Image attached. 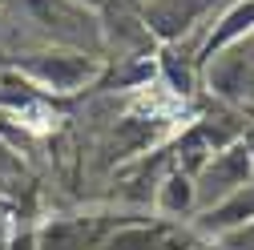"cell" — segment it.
<instances>
[{
	"label": "cell",
	"mask_w": 254,
	"mask_h": 250,
	"mask_svg": "<svg viewBox=\"0 0 254 250\" xmlns=\"http://www.w3.org/2000/svg\"><path fill=\"white\" fill-rule=\"evenodd\" d=\"M0 65L24 73L33 85H41L45 93H53V97H73V93L93 89V85L105 77V61L101 57L81 53V49H61V45L4 57Z\"/></svg>",
	"instance_id": "6da1fadb"
},
{
	"label": "cell",
	"mask_w": 254,
	"mask_h": 250,
	"mask_svg": "<svg viewBox=\"0 0 254 250\" xmlns=\"http://www.w3.org/2000/svg\"><path fill=\"white\" fill-rule=\"evenodd\" d=\"M41 33L61 49H81L101 57L105 49V20L81 0H12Z\"/></svg>",
	"instance_id": "7a4b0ae2"
},
{
	"label": "cell",
	"mask_w": 254,
	"mask_h": 250,
	"mask_svg": "<svg viewBox=\"0 0 254 250\" xmlns=\"http://www.w3.org/2000/svg\"><path fill=\"white\" fill-rule=\"evenodd\" d=\"M250 153L254 149L246 141H230L226 149H218L214 158L198 170V198L222 202V198H230L234 190L250 186V174H254V158Z\"/></svg>",
	"instance_id": "3957f363"
},
{
	"label": "cell",
	"mask_w": 254,
	"mask_h": 250,
	"mask_svg": "<svg viewBox=\"0 0 254 250\" xmlns=\"http://www.w3.org/2000/svg\"><path fill=\"white\" fill-rule=\"evenodd\" d=\"M210 8H214V0H149V4H141V28L162 45H174Z\"/></svg>",
	"instance_id": "277c9868"
},
{
	"label": "cell",
	"mask_w": 254,
	"mask_h": 250,
	"mask_svg": "<svg viewBox=\"0 0 254 250\" xmlns=\"http://www.w3.org/2000/svg\"><path fill=\"white\" fill-rule=\"evenodd\" d=\"M250 33H254V0H234V4L210 24V33H206V41L198 49V65H210L214 57H222L226 49H234Z\"/></svg>",
	"instance_id": "5b68a950"
},
{
	"label": "cell",
	"mask_w": 254,
	"mask_h": 250,
	"mask_svg": "<svg viewBox=\"0 0 254 250\" xmlns=\"http://www.w3.org/2000/svg\"><path fill=\"white\" fill-rule=\"evenodd\" d=\"M246 222H254V186H242V190H234L230 198L214 202L198 218V230L202 234H230V230H238Z\"/></svg>",
	"instance_id": "8992f818"
},
{
	"label": "cell",
	"mask_w": 254,
	"mask_h": 250,
	"mask_svg": "<svg viewBox=\"0 0 254 250\" xmlns=\"http://www.w3.org/2000/svg\"><path fill=\"white\" fill-rule=\"evenodd\" d=\"M210 89L218 97H230V101L246 97V89H250V57L238 53V45L210 61Z\"/></svg>",
	"instance_id": "52a82bcc"
},
{
	"label": "cell",
	"mask_w": 254,
	"mask_h": 250,
	"mask_svg": "<svg viewBox=\"0 0 254 250\" xmlns=\"http://www.w3.org/2000/svg\"><path fill=\"white\" fill-rule=\"evenodd\" d=\"M194 202H198L194 178H190L186 170H170L162 178V186H157V210H162L166 218H182V214L194 210Z\"/></svg>",
	"instance_id": "ba28073f"
},
{
	"label": "cell",
	"mask_w": 254,
	"mask_h": 250,
	"mask_svg": "<svg viewBox=\"0 0 254 250\" xmlns=\"http://www.w3.org/2000/svg\"><path fill=\"white\" fill-rule=\"evenodd\" d=\"M101 250H162V234L149 230V226L129 222V226H121L117 234H109L101 242Z\"/></svg>",
	"instance_id": "9c48e42d"
},
{
	"label": "cell",
	"mask_w": 254,
	"mask_h": 250,
	"mask_svg": "<svg viewBox=\"0 0 254 250\" xmlns=\"http://www.w3.org/2000/svg\"><path fill=\"white\" fill-rule=\"evenodd\" d=\"M157 69H162V77L170 81V89L178 93V97H190V93H194V85H198L194 65H182L174 53H162V57H157Z\"/></svg>",
	"instance_id": "30bf717a"
},
{
	"label": "cell",
	"mask_w": 254,
	"mask_h": 250,
	"mask_svg": "<svg viewBox=\"0 0 254 250\" xmlns=\"http://www.w3.org/2000/svg\"><path fill=\"white\" fill-rule=\"evenodd\" d=\"M37 242H41V230L37 226H16L4 238V250H37Z\"/></svg>",
	"instance_id": "8fae6325"
},
{
	"label": "cell",
	"mask_w": 254,
	"mask_h": 250,
	"mask_svg": "<svg viewBox=\"0 0 254 250\" xmlns=\"http://www.w3.org/2000/svg\"><path fill=\"white\" fill-rule=\"evenodd\" d=\"M222 250H254V222L230 230V234H222Z\"/></svg>",
	"instance_id": "7c38bea8"
},
{
	"label": "cell",
	"mask_w": 254,
	"mask_h": 250,
	"mask_svg": "<svg viewBox=\"0 0 254 250\" xmlns=\"http://www.w3.org/2000/svg\"><path fill=\"white\" fill-rule=\"evenodd\" d=\"M81 4H89L93 12H105V8H109V0H81Z\"/></svg>",
	"instance_id": "4fadbf2b"
}]
</instances>
